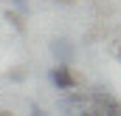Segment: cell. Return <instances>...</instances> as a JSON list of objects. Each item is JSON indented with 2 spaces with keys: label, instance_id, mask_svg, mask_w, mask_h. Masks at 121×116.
Returning <instances> with one entry per match:
<instances>
[{
  "label": "cell",
  "instance_id": "8",
  "mask_svg": "<svg viewBox=\"0 0 121 116\" xmlns=\"http://www.w3.org/2000/svg\"><path fill=\"white\" fill-rule=\"evenodd\" d=\"M0 116H14V113H11V111H0Z\"/></svg>",
  "mask_w": 121,
  "mask_h": 116
},
{
  "label": "cell",
  "instance_id": "6",
  "mask_svg": "<svg viewBox=\"0 0 121 116\" xmlns=\"http://www.w3.org/2000/svg\"><path fill=\"white\" fill-rule=\"evenodd\" d=\"M79 116H101V113H99V111H96V108L90 105V108H85V111H82Z\"/></svg>",
  "mask_w": 121,
  "mask_h": 116
},
{
  "label": "cell",
  "instance_id": "3",
  "mask_svg": "<svg viewBox=\"0 0 121 116\" xmlns=\"http://www.w3.org/2000/svg\"><path fill=\"white\" fill-rule=\"evenodd\" d=\"M6 20H9V23H11L17 31H23V29H26V23H23V14H17V11H11V9L6 11Z\"/></svg>",
  "mask_w": 121,
  "mask_h": 116
},
{
  "label": "cell",
  "instance_id": "4",
  "mask_svg": "<svg viewBox=\"0 0 121 116\" xmlns=\"http://www.w3.org/2000/svg\"><path fill=\"white\" fill-rule=\"evenodd\" d=\"M26 77H28V74H26L23 68H14V71H9V74H6V79H11V82H23Z\"/></svg>",
  "mask_w": 121,
  "mask_h": 116
},
{
  "label": "cell",
  "instance_id": "1",
  "mask_svg": "<svg viewBox=\"0 0 121 116\" xmlns=\"http://www.w3.org/2000/svg\"><path fill=\"white\" fill-rule=\"evenodd\" d=\"M51 54H54V59H56V65H70L76 48L70 45L68 37H56V40H51Z\"/></svg>",
  "mask_w": 121,
  "mask_h": 116
},
{
  "label": "cell",
  "instance_id": "7",
  "mask_svg": "<svg viewBox=\"0 0 121 116\" xmlns=\"http://www.w3.org/2000/svg\"><path fill=\"white\" fill-rule=\"evenodd\" d=\"M31 116H45V111H42L39 105H31Z\"/></svg>",
  "mask_w": 121,
  "mask_h": 116
},
{
  "label": "cell",
  "instance_id": "5",
  "mask_svg": "<svg viewBox=\"0 0 121 116\" xmlns=\"http://www.w3.org/2000/svg\"><path fill=\"white\" fill-rule=\"evenodd\" d=\"M11 3H14L17 14H28V0H11Z\"/></svg>",
  "mask_w": 121,
  "mask_h": 116
},
{
  "label": "cell",
  "instance_id": "2",
  "mask_svg": "<svg viewBox=\"0 0 121 116\" xmlns=\"http://www.w3.org/2000/svg\"><path fill=\"white\" fill-rule=\"evenodd\" d=\"M51 82L59 88V91L70 93V91L76 88V77L70 74V65H54V68H51Z\"/></svg>",
  "mask_w": 121,
  "mask_h": 116
}]
</instances>
